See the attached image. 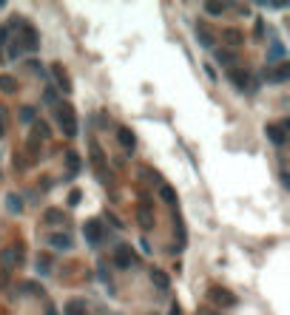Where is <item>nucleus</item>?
<instances>
[{
    "mask_svg": "<svg viewBox=\"0 0 290 315\" xmlns=\"http://www.w3.org/2000/svg\"><path fill=\"white\" fill-rule=\"evenodd\" d=\"M262 34H264V23L259 20V23H256V37H262Z\"/></svg>",
    "mask_w": 290,
    "mask_h": 315,
    "instance_id": "34",
    "label": "nucleus"
},
{
    "mask_svg": "<svg viewBox=\"0 0 290 315\" xmlns=\"http://www.w3.org/2000/svg\"><path fill=\"white\" fill-rule=\"evenodd\" d=\"M43 100H46V102H54V100H57V94H54L52 88H49V91H46V94H43Z\"/></svg>",
    "mask_w": 290,
    "mask_h": 315,
    "instance_id": "32",
    "label": "nucleus"
},
{
    "mask_svg": "<svg viewBox=\"0 0 290 315\" xmlns=\"http://www.w3.org/2000/svg\"><path fill=\"white\" fill-rule=\"evenodd\" d=\"M159 199L165 202V204H174V202H176V193H174V188H168V184H162V188H159Z\"/></svg>",
    "mask_w": 290,
    "mask_h": 315,
    "instance_id": "15",
    "label": "nucleus"
},
{
    "mask_svg": "<svg viewBox=\"0 0 290 315\" xmlns=\"http://www.w3.org/2000/svg\"><path fill=\"white\" fill-rule=\"evenodd\" d=\"M20 32H23V37H18L20 40V48L23 52H37V46H40V40H37V32L32 26H26V23H20Z\"/></svg>",
    "mask_w": 290,
    "mask_h": 315,
    "instance_id": "2",
    "label": "nucleus"
},
{
    "mask_svg": "<svg viewBox=\"0 0 290 315\" xmlns=\"http://www.w3.org/2000/svg\"><path fill=\"white\" fill-rule=\"evenodd\" d=\"M15 262H20V250H18V247H15V250H6V253H3V264H6V267H12Z\"/></svg>",
    "mask_w": 290,
    "mask_h": 315,
    "instance_id": "22",
    "label": "nucleus"
},
{
    "mask_svg": "<svg viewBox=\"0 0 290 315\" xmlns=\"http://www.w3.org/2000/svg\"><path fill=\"white\" fill-rule=\"evenodd\" d=\"M83 236H86V244H100L103 242V224L100 222H86Z\"/></svg>",
    "mask_w": 290,
    "mask_h": 315,
    "instance_id": "4",
    "label": "nucleus"
},
{
    "mask_svg": "<svg viewBox=\"0 0 290 315\" xmlns=\"http://www.w3.org/2000/svg\"><path fill=\"white\" fill-rule=\"evenodd\" d=\"M20 54H23V48H20L18 40H15V43H12V48H9V60H18Z\"/></svg>",
    "mask_w": 290,
    "mask_h": 315,
    "instance_id": "28",
    "label": "nucleus"
},
{
    "mask_svg": "<svg viewBox=\"0 0 290 315\" xmlns=\"http://www.w3.org/2000/svg\"><path fill=\"white\" fill-rule=\"evenodd\" d=\"M140 224L142 228H151V224H154V216H151V210L145 208V204L140 208Z\"/></svg>",
    "mask_w": 290,
    "mask_h": 315,
    "instance_id": "21",
    "label": "nucleus"
},
{
    "mask_svg": "<svg viewBox=\"0 0 290 315\" xmlns=\"http://www.w3.org/2000/svg\"><path fill=\"white\" fill-rule=\"evenodd\" d=\"M117 140H120V145H123L125 150H134V134L128 131V128H120V131H117Z\"/></svg>",
    "mask_w": 290,
    "mask_h": 315,
    "instance_id": "11",
    "label": "nucleus"
},
{
    "mask_svg": "<svg viewBox=\"0 0 290 315\" xmlns=\"http://www.w3.org/2000/svg\"><path fill=\"white\" fill-rule=\"evenodd\" d=\"M225 40H228L230 46H239L245 37H242V32H236V28H228V32H225Z\"/></svg>",
    "mask_w": 290,
    "mask_h": 315,
    "instance_id": "20",
    "label": "nucleus"
},
{
    "mask_svg": "<svg viewBox=\"0 0 290 315\" xmlns=\"http://www.w3.org/2000/svg\"><path fill=\"white\" fill-rule=\"evenodd\" d=\"M66 165H69V179H71V176H77V170H80V156L74 154V150H69V154H66Z\"/></svg>",
    "mask_w": 290,
    "mask_h": 315,
    "instance_id": "13",
    "label": "nucleus"
},
{
    "mask_svg": "<svg viewBox=\"0 0 290 315\" xmlns=\"http://www.w3.org/2000/svg\"><path fill=\"white\" fill-rule=\"evenodd\" d=\"M57 122H60L66 136H74V134H77V116L71 111V105H60V108H57Z\"/></svg>",
    "mask_w": 290,
    "mask_h": 315,
    "instance_id": "1",
    "label": "nucleus"
},
{
    "mask_svg": "<svg viewBox=\"0 0 290 315\" xmlns=\"http://www.w3.org/2000/svg\"><path fill=\"white\" fill-rule=\"evenodd\" d=\"M202 315H216V312H208V310H205V312H202Z\"/></svg>",
    "mask_w": 290,
    "mask_h": 315,
    "instance_id": "37",
    "label": "nucleus"
},
{
    "mask_svg": "<svg viewBox=\"0 0 290 315\" xmlns=\"http://www.w3.org/2000/svg\"><path fill=\"white\" fill-rule=\"evenodd\" d=\"M225 9H228L225 3H205V12H208V14H213V18H219Z\"/></svg>",
    "mask_w": 290,
    "mask_h": 315,
    "instance_id": "23",
    "label": "nucleus"
},
{
    "mask_svg": "<svg viewBox=\"0 0 290 315\" xmlns=\"http://www.w3.org/2000/svg\"><path fill=\"white\" fill-rule=\"evenodd\" d=\"M6 208H9L12 213H20V208H23V202H20L18 196H6Z\"/></svg>",
    "mask_w": 290,
    "mask_h": 315,
    "instance_id": "24",
    "label": "nucleus"
},
{
    "mask_svg": "<svg viewBox=\"0 0 290 315\" xmlns=\"http://www.w3.org/2000/svg\"><path fill=\"white\" fill-rule=\"evenodd\" d=\"M287 77H290V62H281L279 68L273 71V74H270V71H264V80H276V82H284Z\"/></svg>",
    "mask_w": 290,
    "mask_h": 315,
    "instance_id": "7",
    "label": "nucleus"
},
{
    "mask_svg": "<svg viewBox=\"0 0 290 315\" xmlns=\"http://www.w3.org/2000/svg\"><path fill=\"white\" fill-rule=\"evenodd\" d=\"M151 281H154L159 290H168V284H171V281H168V276H165V272H159V270L151 272Z\"/></svg>",
    "mask_w": 290,
    "mask_h": 315,
    "instance_id": "16",
    "label": "nucleus"
},
{
    "mask_svg": "<svg viewBox=\"0 0 290 315\" xmlns=\"http://www.w3.org/2000/svg\"><path fill=\"white\" fill-rule=\"evenodd\" d=\"M6 37H9V26H3V28H0V46L6 43Z\"/></svg>",
    "mask_w": 290,
    "mask_h": 315,
    "instance_id": "33",
    "label": "nucleus"
},
{
    "mask_svg": "<svg viewBox=\"0 0 290 315\" xmlns=\"http://www.w3.org/2000/svg\"><path fill=\"white\" fill-rule=\"evenodd\" d=\"M43 219L49 222V224H60V222H66V219H63V213H60V210H54V208H49V210H46V216H43Z\"/></svg>",
    "mask_w": 290,
    "mask_h": 315,
    "instance_id": "17",
    "label": "nucleus"
},
{
    "mask_svg": "<svg viewBox=\"0 0 290 315\" xmlns=\"http://www.w3.org/2000/svg\"><path fill=\"white\" fill-rule=\"evenodd\" d=\"M216 60H219V62H236V54H233V52H222V48H219V52H216Z\"/></svg>",
    "mask_w": 290,
    "mask_h": 315,
    "instance_id": "25",
    "label": "nucleus"
},
{
    "mask_svg": "<svg viewBox=\"0 0 290 315\" xmlns=\"http://www.w3.org/2000/svg\"><path fill=\"white\" fill-rule=\"evenodd\" d=\"M49 244H52L54 250H69V247H71V238L66 236V233H63V236H60V233H54V236L49 238Z\"/></svg>",
    "mask_w": 290,
    "mask_h": 315,
    "instance_id": "10",
    "label": "nucleus"
},
{
    "mask_svg": "<svg viewBox=\"0 0 290 315\" xmlns=\"http://www.w3.org/2000/svg\"><path fill=\"white\" fill-rule=\"evenodd\" d=\"M52 74H54V80H57V82H60V86H57V88H63V91H69V80H66V74H63V68H60V66H52Z\"/></svg>",
    "mask_w": 290,
    "mask_h": 315,
    "instance_id": "14",
    "label": "nucleus"
},
{
    "mask_svg": "<svg viewBox=\"0 0 290 315\" xmlns=\"http://www.w3.org/2000/svg\"><path fill=\"white\" fill-rule=\"evenodd\" d=\"M211 301H216V304H222V306H233L236 304V296H230L225 290H211Z\"/></svg>",
    "mask_w": 290,
    "mask_h": 315,
    "instance_id": "6",
    "label": "nucleus"
},
{
    "mask_svg": "<svg viewBox=\"0 0 290 315\" xmlns=\"http://www.w3.org/2000/svg\"><path fill=\"white\" fill-rule=\"evenodd\" d=\"M171 315H179V306H176V304L171 306Z\"/></svg>",
    "mask_w": 290,
    "mask_h": 315,
    "instance_id": "35",
    "label": "nucleus"
},
{
    "mask_svg": "<svg viewBox=\"0 0 290 315\" xmlns=\"http://www.w3.org/2000/svg\"><path fill=\"white\" fill-rule=\"evenodd\" d=\"M46 315H57V312H54V310H49V312H46Z\"/></svg>",
    "mask_w": 290,
    "mask_h": 315,
    "instance_id": "36",
    "label": "nucleus"
},
{
    "mask_svg": "<svg viewBox=\"0 0 290 315\" xmlns=\"http://www.w3.org/2000/svg\"><path fill=\"white\" fill-rule=\"evenodd\" d=\"M80 199H83V193H80V190H71L69 193V204H71V208H74V204H80Z\"/></svg>",
    "mask_w": 290,
    "mask_h": 315,
    "instance_id": "30",
    "label": "nucleus"
},
{
    "mask_svg": "<svg viewBox=\"0 0 290 315\" xmlns=\"http://www.w3.org/2000/svg\"><path fill=\"white\" fill-rule=\"evenodd\" d=\"M228 80H230V82H236V88H245L250 77H247V71H242V68H230L228 71Z\"/></svg>",
    "mask_w": 290,
    "mask_h": 315,
    "instance_id": "9",
    "label": "nucleus"
},
{
    "mask_svg": "<svg viewBox=\"0 0 290 315\" xmlns=\"http://www.w3.org/2000/svg\"><path fill=\"white\" fill-rule=\"evenodd\" d=\"M114 264L120 267V270H131V264H134V253H131V247L128 244H120L114 250Z\"/></svg>",
    "mask_w": 290,
    "mask_h": 315,
    "instance_id": "3",
    "label": "nucleus"
},
{
    "mask_svg": "<svg viewBox=\"0 0 290 315\" xmlns=\"http://www.w3.org/2000/svg\"><path fill=\"white\" fill-rule=\"evenodd\" d=\"M281 57H284V46H281V43H273V46H270V54H267V62L281 60Z\"/></svg>",
    "mask_w": 290,
    "mask_h": 315,
    "instance_id": "18",
    "label": "nucleus"
},
{
    "mask_svg": "<svg viewBox=\"0 0 290 315\" xmlns=\"http://www.w3.org/2000/svg\"><path fill=\"white\" fill-rule=\"evenodd\" d=\"M91 162H94V168L103 174L106 170V162H103V150H100V145L97 142H91Z\"/></svg>",
    "mask_w": 290,
    "mask_h": 315,
    "instance_id": "12",
    "label": "nucleus"
},
{
    "mask_svg": "<svg viewBox=\"0 0 290 315\" xmlns=\"http://www.w3.org/2000/svg\"><path fill=\"white\" fill-rule=\"evenodd\" d=\"M6 134V114H3V108H0V136Z\"/></svg>",
    "mask_w": 290,
    "mask_h": 315,
    "instance_id": "31",
    "label": "nucleus"
},
{
    "mask_svg": "<svg viewBox=\"0 0 290 315\" xmlns=\"http://www.w3.org/2000/svg\"><path fill=\"white\" fill-rule=\"evenodd\" d=\"M35 134L40 136V140H46V136H49V125L46 122H35Z\"/></svg>",
    "mask_w": 290,
    "mask_h": 315,
    "instance_id": "26",
    "label": "nucleus"
},
{
    "mask_svg": "<svg viewBox=\"0 0 290 315\" xmlns=\"http://www.w3.org/2000/svg\"><path fill=\"white\" fill-rule=\"evenodd\" d=\"M15 88H18V82H15V80H12V77H6V74L0 77V91H3V94H12Z\"/></svg>",
    "mask_w": 290,
    "mask_h": 315,
    "instance_id": "19",
    "label": "nucleus"
},
{
    "mask_svg": "<svg viewBox=\"0 0 290 315\" xmlns=\"http://www.w3.org/2000/svg\"><path fill=\"white\" fill-rule=\"evenodd\" d=\"M199 37H202V40H199V43H202L205 48H208V46L213 43V34H211V32H208V28H202V32H199Z\"/></svg>",
    "mask_w": 290,
    "mask_h": 315,
    "instance_id": "27",
    "label": "nucleus"
},
{
    "mask_svg": "<svg viewBox=\"0 0 290 315\" xmlns=\"http://www.w3.org/2000/svg\"><path fill=\"white\" fill-rule=\"evenodd\" d=\"M63 315H86V301H80V298L69 301V304L63 306Z\"/></svg>",
    "mask_w": 290,
    "mask_h": 315,
    "instance_id": "8",
    "label": "nucleus"
},
{
    "mask_svg": "<svg viewBox=\"0 0 290 315\" xmlns=\"http://www.w3.org/2000/svg\"><path fill=\"white\" fill-rule=\"evenodd\" d=\"M20 120H23V122H32V120H35V108H23V111H20Z\"/></svg>",
    "mask_w": 290,
    "mask_h": 315,
    "instance_id": "29",
    "label": "nucleus"
},
{
    "mask_svg": "<svg viewBox=\"0 0 290 315\" xmlns=\"http://www.w3.org/2000/svg\"><path fill=\"white\" fill-rule=\"evenodd\" d=\"M284 128H287V122H281V125H267V136H270L273 145H284Z\"/></svg>",
    "mask_w": 290,
    "mask_h": 315,
    "instance_id": "5",
    "label": "nucleus"
},
{
    "mask_svg": "<svg viewBox=\"0 0 290 315\" xmlns=\"http://www.w3.org/2000/svg\"><path fill=\"white\" fill-rule=\"evenodd\" d=\"M0 60H3V57H0Z\"/></svg>",
    "mask_w": 290,
    "mask_h": 315,
    "instance_id": "38",
    "label": "nucleus"
}]
</instances>
